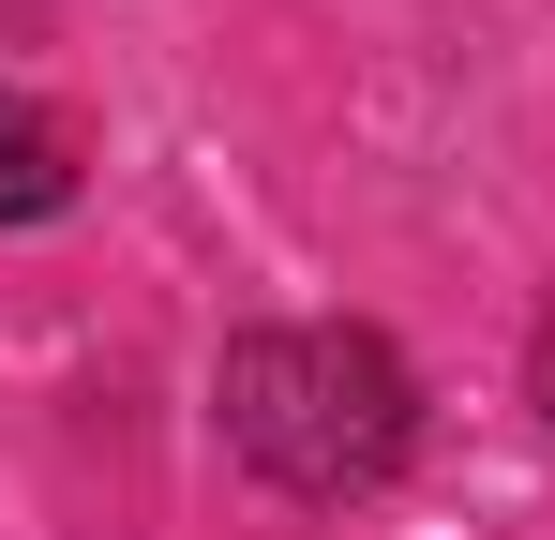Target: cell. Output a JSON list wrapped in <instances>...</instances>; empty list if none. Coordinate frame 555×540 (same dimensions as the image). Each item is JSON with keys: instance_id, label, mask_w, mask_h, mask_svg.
<instances>
[{"instance_id": "1", "label": "cell", "mask_w": 555, "mask_h": 540, "mask_svg": "<svg viewBox=\"0 0 555 540\" xmlns=\"http://www.w3.org/2000/svg\"><path fill=\"white\" fill-rule=\"evenodd\" d=\"M210 421H225V450L271 496L361 511L421 450V375H405V346L375 316H256V331H225V360H210Z\"/></svg>"}, {"instance_id": "2", "label": "cell", "mask_w": 555, "mask_h": 540, "mask_svg": "<svg viewBox=\"0 0 555 540\" xmlns=\"http://www.w3.org/2000/svg\"><path fill=\"white\" fill-rule=\"evenodd\" d=\"M46 210H76V136L0 90V226H46Z\"/></svg>"}, {"instance_id": "3", "label": "cell", "mask_w": 555, "mask_h": 540, "mask_svg": "<svg viewBox=\"0 0 555 540\" xmlns=\"http://www.w3.org/2000/svg\"><path fill=\"white\" fill-rule=\"evenodd\" d=\"M526 406L555 421V285H541V331H526Z\"/></svg>"}]
</instances>
